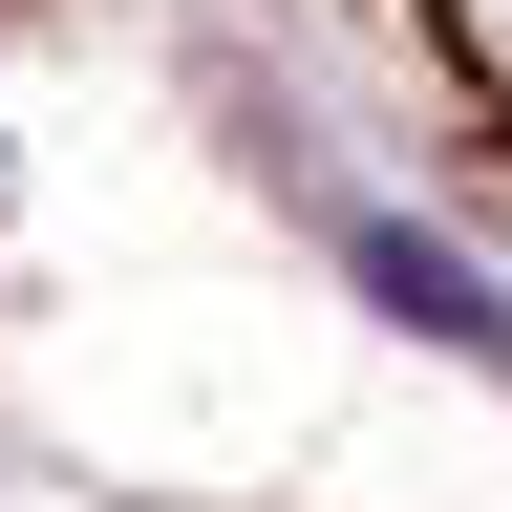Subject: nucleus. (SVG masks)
<instances>
[{"mask_svg": "<svg viewBox=\"0 0 512 512\" xmlns=\"http://www.w3.org/2000/svg\"><path fill=\"white\" fill-rule=\"evenodd\" d=\"M363 278L406 299L427 342H512V320H491V278H470V256H427V235H363Z\"/></svg>", "mask_w": 512, "mask_h": 512, "instance_id": "1", "label": "nucleus"}, {"mask_svg": "<svg viewBox=\"0 0 512 512\" xmlns=\"http://www.w3.org/2000/svg\"><path fill=\"white\" fill-rule=\"evenodd\" d=\"M491 22H512V0H491Z\"/></svg>", "mask_w": 512, "mask_h": 512, "instance_id": "2", "label": "nucleus"}]
</instances>
